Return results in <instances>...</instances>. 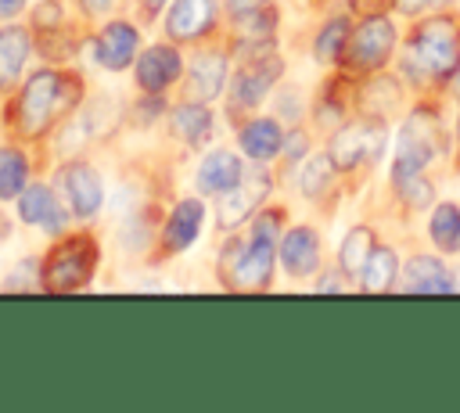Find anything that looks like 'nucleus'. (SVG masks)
<instances>
[{
	"mask_svg": "<svg viewBox=\"0 0 460 413\" xmlns=\"http://www.w3.org/2000/svg\"><path fill=\"white\" fill-rule=\"evenodd\" d=\"M180 54L172 47H147L137 61V83L147 90V93H162L172 79H180Z\"/></svg>",
	"mask_w": 460,
	"mask_h": 413,
	"instance_id": "4468645a",
	"label": "nucleus"
},
{
	"mask_svg": "<svg viewBox=\"0 0 460 413\" xmlns=\"http://www.w3.org/2000/svg\"><path fill=\"white\" fill-rule=\"evenodd\" d=\"M410 57L428 75H453L460 68V22L449 14L424 18L410 36Z\"/></svg>",
	"mask_w": 460,
	"mask_h": 413,
	"instance_id": "20e7f679",
	"label": "nucleus"
},
{
	"mask_svg": "<svg viewBox=\"0 0 460 413\" xmlns=\"http://www.w3.org/2000/svg\"><path fill=\"white\" fill-rule=\"evenodd\" d=\"M370 251H374V233L367 226L349 230V237L341 241V273L345 277H359L367 259H370Z\"/></svg>",
	"mask_w": 460,
	"mask_h": 413,
	"instance_id": "393cba45",
	"label": "nucleus"
},
{
	"mask_svg": "<svg viewBox=\"0 0 460 413\" xmlns=\"http://www.w3.org/2000/svg\"><path fill=\"white\" fill-rule=\"evenodd\" d=\"M75 104H79V79L43 68L22 86L18 104H14V126L22 136H43Z\"/></svg>",
	"mask_w": 460,
	"mask_h": 413,
	"instance_id": "f257e3e1",
	"label": "nucleus"
},
{
	"mask_svg": "<svg viewBox=\"0 0 460 413\" xmlns=\"http://www.w3.org/2000/svg\"><path fill=\"white\" fill-rule=\"evenodd\" d=\"M316 287H320V291H341V287H345V284H341V280H338V277H323V280H320V284H316Z\"/></svg>",
	"mask_w": 460,
	"mask_h": 413,
	"instance_id": "f704fd0d",
	"label": "nucleus"
},
{
	"mask_svg": "<svg viewBox=\"0 0 460 413\" xmlns=\"http://www.w3.org/2000/svg\"><path fill=\"white\" fill-rule=\"evenodd\" d=\"M25 7V0H0V18H14Z\"/></svg>",
	"mask_w": 460,
	"mask_h": 413,
	"instance_id": "72a5a7b5",
	"label": "nucleus"
},
{
	"mask_svg": "<svg viewBox=\"0 0 460 413\" xmlns=\"http://www.w3.org/2000/svg\"><path fill=\"white\" fill-rule=\"evenodd\" d=\"M169 122H172V133L180 140H187V144H201L212 133V115H208V108L201 101H187V104L172 108V119Z\"/></svg>",
	"mask_w": 460,
	"mask_h": 413,
	"instance_id": "4be33fe9",
	"label": "nucleus"
},
{
	"mask_svg": "<svg viewBox=\"0 0 460 413\" xmlns=\"http://www.w3.org/2000/svg\"><path fill=\"white\" fill-rule=\"evenodd\" d=\"M244 176L241 158L230 151H212L205 154V162L198 165V190L201 194H226L230 187H237Z\"/></svg>",
	"mask_w": 460,
	"mask_h": 413,
	"instance_id": "f3484780",
	"label": "nucleus"
},
{
	"mask_svg": "<svg viewBox=\"0 0 460 413\" xmlns=\"http://www.w3.org/2000/svg\"><path fill=\"white\" fill-rule=\"evenodd\" d=\"M395 190H399V198H402L406 208H424V205H431V183H428L420 172L395 180Z\"/></svg>",
	"mask_w": 460,
	"mask_h": 413,
	"instance_id": "c85d7f7f",
	"label": "nucleus"
},
{
	"mask_svg": "<svg viewBox=\"0 0 460 413\" xmlns=\"http://www.w3.org/2000/svg\"><path fill=\"white\" fill-rule=\"evenodd\" d=\"M137 54V29L129 22H111L101 29L97 43H93V57L101 68L108 72H119L129 65V57Z\"/></svg>",
	"mask_w": 460,
	"mask_h": 413,
	"instance_id": "ddd939ff",
	"label": "nucleus"
},
{
	"mask_svg": "<svg viewBox=\"0 0 460 413\" xmlns=\"http://www.w3.org/2000/svg\"><path fill=\"white\" fill-rule=\"evenodd\" d=\"M359 280H363V291H370V294L388 291L392 280H395V251L392 248H374L367 266H363V273H359Z\"/></svg>",
	"mask_w": 460,
	"mask_h": 413,
	"instance_id": "b1692460",
	"label": "nucleus"
},
{
	"mask_svg": "<svg viewBox=\"0 0 460 413\" xmlns=\"http://www.w3.org/2000/svg\"><path fill=\"white\" fill-rule=\"evenodd\" d=\"M79 4H83V11H86V14H101V11H108L115 0H79Z\"/></svg>",
	"mask_w": 460,
	"mask_h": 413,
	"instance_id": "473e14b6",
	"label": "nucleus"
},
{
	"mask_svg": "<svg viewBox=\"0 0 460 413\" xmlns=\"http://www.w3.org/2000/svg\"><path fill=\"white\" fill-rule=\"evenodd\" d=\"M431 241L446 255L460 251V208L456 205H438L435 208V215H431Z\"/></svg>",
	"mask_w": 460,
	"mask_h": 413,
	"instance_id": "a878e982",
	"label": "nucleus"
},
{
	"mask_svg": "<svg viewBox=\"0 0 460 413\" xmlns=\"http://www.w3.org/2000/svg\"><path fill=\"white\" fill-rule=\"evenodd\" d=\"M345 43H349V22L345 18H334V22H327L323 29H320V36H316V61H334V57H341V50H345Z\"/></svg>",
	"mask_w": 460,
	"mask_h": 413,
	"instance_id": "bb28decb",
	"label": "nucleus"
},
{
	"mask_svg": "<svg viewBox=\"0 0 460 413\" xmlns=\"http://www.w3.org/2000/svg\"><path fill=\"white\" fill-rule=\"evenodd\" d=\"M201 219H205V208H201V201H198V198H187V201H180V205L172 208L169 223H165V233H162V248H165L169 255H176V251L190 248V244L198 241Z\"/></svg>",
	"mask_w": 460,
	"mask_h": 413,
	"instance_id": "2eb2a0df",
	"label": "nucleus"
},
{
	"mask_svg": "<svg viewBox=\"0 0 460 413\" xmlns=\"http://www.w3.org/2000/svg\"><path fill=\"white\" fill-rule=\"evenodd\" d=\"M29 183V162L18 147H0V198L11 201Z\"/></svg>",
	"mask_w": 460,
	"mask_h": 413,
	"instance_id": "5701e85b",
	"label": "nucleus"
},
{
	"mask_svg": "<svg viewBox=\"0 0 460 413\" xmlns=\"http://www.w3.org/2000/svg\"><path fill=\"white\" fill-rule=\"evenodd\" d=\"M453 90H456V97H460V68L453 72Z\"/></svg>",
	"mask_w": 460,
	"mask_h": 413,
	"instance_id": "c9c22d12",
	"label": "nucleus"
},
{
	"mask_svg": "<svg viewBox=\"0 0 460 413\" xmlns=\"http://www.w3.org/2000/svg\"><path fill=\"white\" fill-rule=\"evenodd\" d=\"M435 0H395V7L402 11V14H417V11H424V7H431Z\"/></svg>",
	"mask_w": 460,
	"mask_h": 413,
	"instance_id": "2f4dec72",
	"label": "nucleus"
},
{
	"mask_svg": "<svg viewBox=\"0 0 460 413\" xmlns=\"http://www.w3.org/2000/svg\"><path fill=\"white\" fill-rule=\"evenodd\" d=\"M280 230V212H262L248 233V241H234L223 255L226 277L234 287H266L273 277V241Z\"/></svg>",
	"mask_w": 460,
	"mask_h": 413,
	"instance_id": "f03ea898",
	"label": "nucleus"
},
{
	"mask_svg": "<svg viewBox=\"0 0 460 413\" xmlns=\"http://www.w3.org/2000/svg\"><path fill=\"white\" fill-rule=\"evenodd\" d=\"M237 140H241L244 154H248V158H255V162L273 158V154L280 151V144H284L280 126H277L273 119H255V122H248V126L237 133Z\"/></svg>",
	"mask_w": 460,
	"mask_h": 413,
	"instance_id": "412c9836",
	"label": "nucleus"
},
{
	"mask_svg": "<svg viewBox=\"0 0 460 413\" xmlns=\"http://www.w3.org/2000/svg\"><path fill=\"white\" fill-rule=\"evenodd\" d=\"M453 287H456V291H460V280H456V284H453Z\"/></svg>",
	"mask_w": 460,
	"mask_h": 413,
	"instance_id": "4c0bfd02",
	"label": "nucleus"
},
{
	"mask_svg": "<svg viewBox=\"0 0 460 413\" xmlns=\"http://www.w3.org/2000/svg\"><path fill=\"white\" fill-rule=\"evenodd\" d=\"M29 57V32L18 25L0 29V90H11Z\"/></svg>",
	"mask_w": 460,
	"mask_h": 413,
	"instance_id": "6ab92c4d",
	"label": "nucleus"
},
{
	"mask_svg": "<svg viewBox=\"0 0 460 413\" xmlns=\"http://www.w3.org/2000/svg\"><path fill=\"white\" fill-rule=\"evenodd\" d=\"M162 4H165V0H147V7H151V11H158Z\"/></svg>",
	"mask_w": 460,
	"mask_h": 413,
	"instance_id": "e433bc0d",
	"label": "nucleus"
},
{
	"mask_svg": "<svg viewBox=\"0 0 460 413\" xmlns=\"http://www.w3.org/2000/svg\"><path fill=\"white\" fill-rule=\"evenodd\" d=\"M18 215H22V223L40 226L43 233H61V226L68 223V212L58 205L54 190L43 183H32L18 194Z\"/></svg>",
	"mask_w": 460,
	"mask_h": 413,
	"instance_id": "9b49d317",
	"label": "nucleus"
},
{
	"mask_svg": "<svg viewBox=\"0 0 460 413\" xmlns=\"http://www.w3.org/2000/svg\"><path fill=\"white\" fill-rule=\"evenodd\" d=\"M442 147H446V133H442V126L435 122V115H431V111H417V115H410L406 126L399 129V140H395L392 180L424 172V165H428Z\"/></svg>",
	"mask_w": 460,
	"mask_h": 413,
	"instance_id": "39448f33",
	"label": "nucleus"
},
{
	"mask_svg": "<svg viewBox=\"0 0 460 413\" xmlns=\"http://www.w3.org/2000/svg\"><path fill=\"white\" fill-rule=\"evenodd\" d=\"M331 172H334V158H331V154H313V158L302 165L298 187H302L305 194H320V190L331 183Z\"/></svg>",
	"mask_w": 460,
	"mask_h": 413,
	"instance_id": "cd10ccee",
	"label": "nucleus"
},
{
	"mask_svg": "<svg viewBox=\"0 0 460 413\" xmlns=\"http://www.w3.org/2000/svg\"><path fill=\"white\" fill-rule=\"evenodd\" d=\"M280 262L291 277H309L320 266V241L309 226H295L280 241Z\"/></svg>",
	"mask_w": 460,
	"mask_h": 413,
	"instance_id": "dca6fc26",
	"label": "nucleus"
},
{
	"mask_svg": "<svg viewBox=\"0 0 460 413\" xmlns=\"http://www.w3.org/2000/svg\"><path fill=\"white\" fill-rule=\"evenodd\" d=\"M216 0H176L165 18V32L172 40H198L216 25Z\"/></svg>",
	"mask_w": 460,
	"mask_h": 413,
	"instance_id": "f8f14e48",
	"label": "nucleus"
},
{
	"mask_svg": "<svg viewBox=\"0 0 460 413\" xmlns=\"http://www.w3.org/2000/svg\"><path fill=\"white\" fill-rule=\"evenodd\" d=\"M395 50V29L385 14H370L367 22H359L356 32H349V43L341 50V61L352 75H370L377 72Z\"/></svg>",
	"mask_w": 460,
	"mask_h": 413,
	"instance_id": "423d86ee",
	"label": "nucleus"
},
{
	"mask_svg": "<svg viewBox=\"0 0 460 413\" xmlns=\"http://www.w3.org/2000/svg\"><path fill=\"white\" fill-rule=\"evenodd\" d=\"M435 4H449V0H435Z\"/></svg>",
	"mask_w": 460,
	"mask_h": 413,
	"instance_id": "58836bf2",
	"label": "nucleus"
},
{
	"mask_svg": "<svg viewBox=\"0 0 460 413\" xmlns=\"http://www.w3.org/2000/svg\"><path fill=\"white\" fill-rule=\"evenodd\" d=\"M97 259H101V251H97L93 237L90 233H72V237H65L61 244L50 248V255L43 262V273H40V284L54 294L75 291L93 277Z\"/></svg>",
	"mask_w": 460,
	"mask_h": 413,
	"instance_id": "7ed1b4c3",
	"label": "nucleus"
},
{
	"mask_svg": "<svg viewBox=\"0 0 460 413\" xmlns=\"http://www.w3.org/2000/svg\"><path fill=\"white\" fill-rule=\"evenodd\" d=\"M266 190H270V172H266V169H252V172H244L237 187H230L226 194H219L223 201H219V215H216V223H219L223 230L241 226V223L255 212V205L266 198Z\"/></svg>",
	"mask_w": 460,
	"mask_h": 413,
	"instance_id": "1a4fd4ad",
	"label": "nucleus"
},
{
	"mask_svg": "<svg viewBox=\"0 0 460 413\" xmlns=\"http://www.w3.org/2000/svg\"><path fill=\"white\" fill-rule=\"evenodd\" d=\"M385 147V129L377 122H356V126H341L331 140V158L341 169H352L359 162H374Z\"/></svg>",
	"mask_w": 460,
	"mask_h": 413,
	"instance_id": "0eeeda50",
	"label": "nucleus"
},
{
	"mask_svg": "<svg viewBox=\"0 0 460 413\" xmlns=\"http://www.w3.org/2000/svg\"><path fill=\"white\" fill-rule=\"evenodd\" d=\"M58 183H61V194L68 201V208L83 219L97 215L101 212V201H104V187H101V176L93 165L86 162H68L61 172H58Z\"/></svg>",
	"mask_w": 460,
	"mask_h": 413,
	"instance_id": "6e6552de",
	"label": "nucleus"
},
{
	"mask_svg": "<svg viewBox=\"0 0 460 413\" xmlns=\"http://www.w3.org/2000/svg\"><path fill=\"white\" fill-rule=\"evenodd\" d=\"M270 0H230V7H234V14H252V11H262Z\"/></svg>",
	"mask_w": 460,
	"mask_h": 413,
	"instance_id": "7c9ffc66",
	"label": "nucleus"
},
{
	"mask_svg": "<svg viewBox=\"0 0 460 413\" xmlns=\"http://www.w3.org/2000/svg\"><path fill=\"white\" fill-rule=\"evenodd\" d=\"M280 151H284L288 162H298V158L305 154V136H302V133H288V140L280 144Z\"/></svg>",
	"mask_w": 460,
	"mask_h": 413,
	"instance_id": "c756f323",
	"label": "nucleus"
},
{
	"mask_svg": "<svg viewBox=\"0 0 460 413\" xmlns=\"http://www.w3.org/2000/svg\"><path fill=\"white\" fill-rule=\"evenodd\" d=\"M280 57H270V54H262L259 61H252V65H244L237 75H234V86H230V97H234V108H252V104H259L266 93H270V86L280 79Z\"/></svg>",
	"mask_w": 460,
	"mask_h": 413,
	"instance_id": "9d476101",
	"label": "nucleus"
},
{
	"mask_svg": "<svg viewBox=\"0 0 460 413\" xmlns=\"http://www.w3.org/2000/svg\"><path fill=\"white\" fill-rule=\"evenodd\" d=\"M187 83H190V90H194L198 101L219 97V90L226 86V57L223 54H198L194 65H190Z\"/></svg>",
	"mask_w": 460,
	"mask_h": 413,
	"instance_id": "a211bd4d",
	"label": "nucleus"
},
{
	"mask_svg": "<svg viewBox=\"0 0 460 413\" xmlns=\"http://www.w3.org/2000/svg\"><path fill=\"white\" fill-rule=\"evenodd\" d=\"M406 291H424V294H442V291H453V280L446 273V266L431 255H417L410 259L406 266V280H402Z\"/></svg>",
	"mask_w": 460,
	"mask_h": 413,
	"instance_id": "aec40b11",
	"label": "nucleus"
}]
</instances>
